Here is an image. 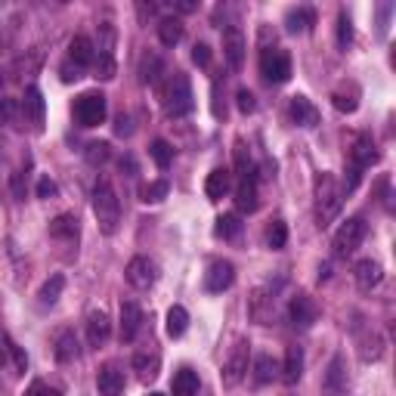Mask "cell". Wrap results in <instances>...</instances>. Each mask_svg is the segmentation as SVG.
Returning a JSON list of instances; mask_svg holds the SVG:
<instances>
[{"label":"cell","mask_w":396,"mask_h":396,"mask_svg":"<svg viewBox=\"0 0 396 396\" xmlns=\"http://www.w3.org/2000/svg\"><path fill=\"white\" fill-rule=\"evenodd\" d=\"M167 180H152V183H146L143 189H139V198L146 201V205H158V201H165L167 198Z\"/></svg>","instance_id":"8d00e7d4"},{"label":"cell","mask_w":396,"mask_h":396,"mask_svg":"<svg viewBox=\"0 0 396 396\" xmlns=\"http://www.w3.org/2000/svg\"><path fill=\"white\" fill-rule=\"evenodd\" d=\"M248 356H251V344L245 338H238L226 356V366H223V384L226 387H236L248 375Z\"/></svg>","instance_id":"8992f818"},{"label":"cell","mask_w":396,"mask_h":396,"mask_svg":"<svg viewBox=\"0 0 396 396\" xmlns=\"http://www.w3.org/2000/svg\"><path fill=\"white\" fill-rule=\"evenodd\" d=\"M260 72L267 81L273 84H285L291 77V56L285 50H279V46H273V50H263L260 56Z\"/></svg>","instance_id":"ba28073f"},{"label":"cell","mask_w":396,"mask_h":396,"mask_svg":"<svg viewBox=\"0 0 396 396\" xmlns=\"http://www.w3.org/2000/svg\"><path fill=\"white\" fill-rule=\"evenodd\" d=\"M167 335L170 338H183L186 335V328H189V313H186L183 307H170L167 309Z\"/></svg>","instance_id":"4dcf8cb0"},{"label":"cell","mask_w":396,"mask_h":396,"mask_svg":"<svg viewBox=\"0 0 396 396\" xmlns=\"http://www.w3.org/2000/svg\"><path fill=\"white\" fill-rule=\"evenodd\" d=\"M93 214L99 220V229L106 236H115L118 232V223H121V201H118V192L108 180H99L93 186Z\"/></svg>","instance_id":"6da1fadb"},{"label":"cell","mask_w":396,"mask_h":396,"mask_svg":"<svg viewBox=\"0 0 396 396\" xmlns=\"http://www.w3.org/2000/svg\"><path fill=\"white\" fill-rule=\"evenodd\" d=\"M313 196H316V220H319V226L325 229L340 214V205H344V192H340L335 174H319L316 177Z\"/></svg>","instance_id":"7a4b0ae2"},{"label":"cell","mask_w":396,"mask_h":396,"mask_svg":"<svg viewBox=\"0 0 396 396\" xmlns=\"http://www.w3.org/2000/svg\"><path fill=\"white\" fill-rule=\"evenodd\" d=\"M276 378V362L269 353H260L257 359H254V381L257 384H269Z\"/></svg>","instance_id":"836d02e7"},{"label":"cell","mask_w":396,"mask_h":396,"mask_svg":"<svg viewBox=\"0 0 396 396\" xmlns=\"http://www.w3.org/2000/svg\"><path fill=\"white\" fill-rule=\"evenodd\" d=\"M300 375H304V350H300L298 344L288 347L285 350V362H282V381L285 384H298L300 381Z\"/></svg>","instance_id":"d6986e66"},{"label":"cell","mask_w":396,"mask_h":396,"mask_svg":"<svg viewBox=\"0 0 396 396\" xmlns=\"http://www.w3.org/2000/svg\"><path fill=\"white\" fill-rule=\"evenodd\" d=\"M19 103L15 99H0V124H13L15 115H19Z\"/></svg>","instance_id":"ee69618b"},{"label":"cell","mask_w":396,"mask_h":396,"mask_svg":"<svg viewBox=\"0 0 396 396\" xmlns=\"http://www.w3.org/2000/svg\"><path fill=\"white\" fill-rule=\"evenodd\" d=\"M149 396H165V393H149Z\"/></svg>","instance_id":"9f6ffc18"},{"label":"cell","mask_w":396,"mask_h":396,"mask_svg":"<svg viewBox=\"0 0 396 396\" xmlns=\"http://www.w3.org/2000/svg\"><path fill=\"white\" fill-rule=\"evenodd\" d=\"M50 236L53 238H77V220L72 214H59L50 220Z\"/></svg>","instance_id":"f1b7e54d"},{"label":"cell","mask_w":396,"mask_h":396,"mask_svg":"<svg viewBox=\"0 0 396 396\" xmlns=\"http://www.w3.org/2000/svg\"><path fill=\"white\" fill-rule=\"evenodd\" d=\"M192 62L201 65V68L211 65V46H207V44H196V46H192Z\"/></svg>","instance_id":"bcb514c9"},{"label":"cell","mask_w":396,"mask_h":396,"mask_svg":"<svg viewBox=\"0 0 396 396\" xmlns=\"http://www.w3.org/2000/svg\"><path fill=\"white\" fill-rule=\"evenodd\" d=\"M62 288H65V279H62L59 273H53V276L41 285V294H37V298H41V304H56Z\"/></svg>","instance_id":"e575fe53"},{"label":"cell","mask_w":396,"mask_h":396,"mask_svg":"<svg viewBox=\"0 0 396 396\" xmlns=\"http://www.w3.org/2000/svg\"><path fill=\"white\" fill-rule=\"evenodd\" d=\"M143 328V309H139L134 300L121 304V340H134Z\"/></svg>","instance_id":"ac0fdd59"},{"label":"cell","mask_w":396,"mask_h":396,"mask_svg":"<svg viewBox=\"0 0 396 396\" xmlns=\"http://www.w3.org/2000/svg\"><path fill=\"white\" fill-rule=\"evenodd\" d=\"M77 338H75V331H59V338H56V359L59 362H72L77 359Z\"/></svg>","instance_id":"f546056e"},{"label":"cell","mask_w":396,"mask_h":396,"mask_svg":"<svg viewBox=\"0 0 396 396\" xmlns=\"http://www.w3.org/2000/svg\"><path fill=\"white\" fill-rule=\"evenodd\" d=\"M313 22H316L313 10H291L288 15H285V28H288L291 34H304V31H309Z\"/></svg>","instance_id":"1f68e13d"},{"label":"cell","mask_w":396,"mask_h":396,"mask_svg":"<svg viewBox=\"0 0 396 396\" xmlns=\"http://www.w3.org/2000/svg\"><path fill=\"white\" fill-rule=\"evenodd\" d=\"M236 170L242 174V180L254 177V167H251V155H248V146L242 139H236Z\"/></svg>","instance_id":"ab89813d"},{"label":"cell","mask_w":396,"mask_h":396,"mask_svg":"<svg viewBox=\"0 0 396 396\" xmlns=\"http://www.w3.org/2000/svg\"><path fill=\"white\" fill-rule=\"evenodd\" d=\"M257 205H260V198H257V180H254V177H248V180H242V183L236 186V207H238V211L254 214V211H257Z\"/></svg>","instance_id":"603a6c76"},{"label":"cell","mask_w":396,"mask_h":396,"mask_svg":"<svg viewBox=\"0 0 396 396\" xmlns=\"http://www.w3.org/2000/svg\"><path fill=\"white\" fill-rule=\"evenodd\" d=\"M232 282H236V267L229 260L211 263V269L205 273V288L211 294H223L226 288H232Z\"/></svg>","instance_id":"8fae6325"},{"label":"cell","mask_w":396,"mask_h":396,"mask_svg":"<svg viewBox=\"0 0 396 396\" xmlns=\"http://www.w3.org/2000/svg\"><path fill=\"white\" fill-rule=\"evenodd\" d=\"M108 158H112V149H108V143H90V146H87V161H90L93 167L106 165Z\"/></svg>","instance_id":"7bdbcfd3"},{"label":"cell","mask_w":396,"mask_h":396,"mask_svg":"<svg viewBox=\"0 0 396 396\" xmlns=\"http://www.w3.org/2000/svg\"><path fill=\"white\" fill-rule=\"evenodd\" d=\"M4 359H6V353H4V347H0V366H4Z\"/></svg>","instance_id":"11a10c76"},{"label":"cell","mask_w":396,"mask_h":396,"mask_svg":"<svg viewBox=\"0 0 396 396\" xmlns=\"http://www.w3.org/2000/svg\"><path fill=\"white\" fill-rule=\"evenodd\" d=\"M288 112H291V121L298 124V127H316V124H319V112H316V106L309 103L307 96H291Z\"/></svg>","instance_id":"9a60e30c"},{"label":"cell","mask_w":396,"mask_h":396,"mask_svg":"<svg viewBox=\"0 0 396 396\" xmlns=\"http://www.w3.org/2000/svg\"><path fill=\"white\" fill-rule=\"evenodd\" d=\"M6 350L13 353V359H15V369H19V371H25V369H28V356L22 353V347H15L10 338H6Z\"/></svg>","instance_id":"681fc988"},{"label":"cell","mask_w":396,"mask_h":396,"mask_svg":"<svg viewBox=\"0 0 396 396\" xmlns=\"http://www.w3.org/2000/svg\"><path fill=\"white\" fill-rule=\"evenodd\" d=\"M177 10H180V13H196L198 10V4H196V0H177Z\"/></svg>","instance_id":"db71d44e"},{"label":"cell","mask_w":396,"mask_h":396,"mask_svg":"<svg viewBox=\"0 0 396 396\" xmlns=\"http://www.w3.org/2000/svg\"><path fill=\"white\" fill-rule=\"evenodd\" d=\"M232 189V174L226 167H217L207 174V180H205V192H207V198L211 201H220L226 192Z\"/></svg>","instance_id":"44dd1931"},{"label":"cell","mask_w":396,"mask_h":396,"mask_svg":"<svg viewBox=\"0 0 396 396\" xmlns=\"http://www.w3.org/2000/svg\"><path fill=\"white\" fill-rule=\"evenodd\" d=\"M236 103H238V112H242V115H251L254 108H257V99H254L251 90H238L236 93Z\"/></svg>","instance_id":"f6af8a7d"},{"label":"cell","mask_w":396,"mask_h":396,"mask_svg":"<svg viewBox=\"0 0 396 396\" xmlns=\"http://www.w3.org/2000/svg\"><path fill=\"white\" fill-rule=\"evenodd\" d=\"M378 161V152H375V143L369 136H356L353 146H350V167L356 170H366Z\"/></svg>","instance_id":"4fadbf2b"},{"label":"cell","mask_w":396,"mask_h":396,"mask_svg":"<svg viewBox=\"0 0 396 396\" xmlns=\"http://www.w3.org/2000/svg\"><path fill=\"white\" fill-rule=\"evenodd\" d=\"M285 242H288V226H285L282 220H273L267 229V245L273 248V251H282Z\"/></svg>","instance_id":"74e56055"},{"label":"cell","mask_w":396,"mask_h":396,"mask_svg":"<svg viewBox=\"0 0 396 396\" xmlns=\"http://www.w3.org/2000/svg\"><path fill=\"white\" fill-rule=\"evenodd\" d=\"M322 396H350V375H347V359L335 356L322 375Z\"/></svg>","instance_id":"52a82bcc"},{"label":"cell","mask_w":396,"mask_h":396,"mask_svg":"<svg viewBox=\"0 0 396 396\" xmlns=\"http://www.w3.org/2000/svg\"><path fill=\"white\" fill-rule=\"evenodd\" d=\"M214 232H217L220 238H226V242L238 238V232H242V220H238V214H223L220 220H217Z\"/></svg>","instance_id":"d6a6232c"},{"label":"cell","mask_w":396,"mask_h":396,"mask_svg":"<svg viewBox=\"0 0 396 396\" xmlns=\"http://www.w3.org/2000/svg\"><path fill=\"white\" fill-rule=\"evenodd\" d=\"M93 72H96V77H103V81H112L115 72H118L115 56H103V53H99V56L93 59Z\"/></svg>","instance_id":"60d3db41"},{"label":"cell","mask_w":396,"mask_h":396,"mask_svg":"<svg viewBox=\"0 0 396 396\" xmlns=\"http://www.w3.org/2000/svg\"><path fill=\"white\" fill-rule=\"evenodd\" d=\"M22 112H25V118L34 124V127H41V124H44V96H41V90H37V87H28L25 90Z\"/></svg>","instance_id":"cb8c5ba5"},{"label":"cell","mask_w":396,"mask_h":396,"mask_svg":"<svg viewBox=\"0 0 396 396\" xmlns=\"http://www.w3.org/2000/svg\"><path fill=\"white\" fill-rule=\"evenodd\" d=\"M106 96L103 93H81L75 99V118L81 127H99L106 121Z\"/></svg>","instance_id":"277c9868"},{"label":"cell","mask_w":396,"mask_h":396,"mask_svg":"<svg viewBox=\"0 0 396 396\" xmlns=\"http://www.w3.org/2000/svg\"><path fill=\"white\" fill-rule=\"evenodd\" d=\"M362 238H366V220H359V217H353V220L340 223V229L335 232V257H350L356 248L362 245Z\"/></svg>","instance_id":"5b68a950"},{"label":"cell","mask_w":396,"mask_h":396,"mask_svg":"<svg viewBox=\"0 0 396 396\" xmlns=\"http://www.w3.org/2000/svg\"><path fill=\"white\" fill-rule=\"evenodd\" d=\"M174 396H196L198 393V375L192 369H180L174 375Z\"/></svg>","instance_id":"4316f807"},{"label":"cell","mask_w":396,"mask_h":396,"mask_svg":"<svg viewBox=\"0 0 396 396\" xmlns=\"http://www.w3.org/2000/svg\"><path fill=\"white\" fill-rule=\"evenodd\" d=\"M158 37L165 46H177L183 41V19H177V15H165V19L158 22Z\"/></svg>","instance_id":"d4e9b609"},{"label":"cell","mask_w":396,"mask_h":396,"mask_svg":"<svg viewBox=\"0 0 396 396\" xmlns=\"http://www.w3.org/2000/svg\"><path fill=\"white\" fill-rule=\"evenodd\" d=\"M96 387L103 396H118L124 390V371L118 366H103L96 378Z\"/></svg>","instance_id":"7402d4cb"},{"label":"cell","mask_w":396,"mask_h":396,"mask_svg":"<svg viewBox=\"0 0 396 396\" xmlns=\"http://www.w3.org/2000/svg\"><path fill=\"white\" fill-rule=\"evenodd\" d=\"M108 335H112V322H108V316L103 313V309H93V313L87 316V340L90 347H103Z\"/></svg>","instance_id":"2e32d148"},{"label":"cell","mask_w":396,"mask_h":396,"mask_svg":"<svg viewBox=\"0 0 396 396\" xmlns=\"http://www.w3.org/2000/svg\"><path fill=\"white\" fill-rule=\"evenodd\" d=\"M115 134H118V136H130V134H134L127 115H118V121H115Z\"/></svg>","instance_id":"816d5d0a"},{"label":"cell","mask_w":396,"mask_h":396,"mask_svg":"<svg viewBox=\"0 0 396 396\" xmlns=\"http://www.w3.org/2000/svg\"><path fill=\"white\" fill-rule=\"evenodd\" d=\"M165 108L170 118H186V115L196 108V96H192V84L183 72H174L167 77L165 87Z\"/></svg>","instance_id":"3957f363"},{"label":"cell","mask_w":396,"mask_h":396,"mask_svg":"<svg viewBox=\"0 0 396 396\" xmlns=\"http://www.w3.org/2000/svg\"><path fill=\"white\" fill-rule=\"evenodd\" d=\"M331 103H335L338 112L353 115L356 108H359V90H356V87L350 93H347V90H335V93H331Z\"/></svg>","instance_id":"d590c367"},{"label":"cell","mask_w":396,"mask_h":396,"mask_svg":"<svg viewBox=\"0 0 396 396\" xmlns=\"http://www.w3.org/2000/svg\"><path fill=\"white\" fill-rule=\"evenodd\" d=\"M10 189H13V196H15V198H25V180H22V174H13Z\"/></svg>","instance_id":"f5cc1de1"},{"label":"cell","mask_w":396,"mask_h":396,"mask_svg":"<svg viewBox=\"0 0 396 396\" xmlns=\"http://www.w3.org/2000/svg\"><path fill=\"white\" fill-rule=\"evenodd\" d=\"M59 75H62V81H65V84H72V81H77V77H81V75H84V68H81V65H75V62H72V59H68V62H65V65H62V68H59Z\"/></svg>","instance_id":"c3c4849f"},{"label":"cell","mask_w":396,"mask_h":396,"mask_svg":"<svg viewBox=\"0 0 396 396\" xmlns=\"http://www.w3.org/2000/svg\"><path fill=\"white\" fill-rule=\"evenodd\" d=\"M127 282L134 285L136 291H149L155 282H158V267H155V260L149 257H134L127 263Z\"/></svg>","instance_id":"9c48e42d"},{"label":"cell","mask_w":396,"mask_h":396,"mask_svg":"<svg viewBox=\"0 0 396 396\" xmlns=\"http://www.w3.org/2000/svg\"><path fill=\"white\" fill-rule=\"evenodd\" d=\"M245 50H248L245 34L236 25H229L226 31H223V56H226L232 72H238V68L245 65Z\"/></svg>","instance_id":"30bf717a"},{"label":"cell","mask_w":396,"mask_h":396,"mask_svg":"<svg viewBox=\"0 0 396 396\" xmlns=\"http://www.w3.org/2000/svg\"><path fill=\"white\" fill-rule=\"evenodd\" d=\"M158 366H161V359H158V353H136L134 356V369H136V375H139V381H155L158 378Z\"/></svg>","instance_id":"484cf974"},{"label":"cell","mask_w":396,"mask_h":396,"mask_svg":"<svg viewBox=\"0 0 396 396\" xmlns=\"http://www.w3.org/2000/svg\"><path fill=\"white\" fill-rule=\"evenodd\" d=\"M288 316H291V322L298 325V328H309V325L319 319V307L313 304L309 294H294L291 304H288Z\"/></svg>","instance_id":"7c38bea8"},{"label":"cell","mask_w":396,"mask_h":396,"mask_svg":"<svg viewBox=\"0 0 396 396\" xmlns=\"http://www.w3.org/2000/svg\"><path fill=\"white\" fill-rule=\"evenodd\" d=\"M25 396H59V393L53 390V387H46L44 381H34V384H31L28 390H25Z\"/></svg>","instance_id":"f907efd6"},{"label":"cell","mask_w":396,"mask_h":396,"mask_svg":"<svg viewBox=\"0 0 396 396\" xmlns=\"http://www.w3.org/2000/svg\"><path fill=\"white\" fill-rule=\"evenodd\" d=\"M359 356H362V362H378L384 356V338L378 331L366 335L359 340Z\"/></svg>","instance_id":"83f0119b"},{"label":"cell","mask_w":396,"mask_h":396,"mask_svg":"<svg viewBox=\"0 0 396 396\" xmlns=\"http://www.w3.org/2000/svg\"><path fill=\"white\" fill-rule=\"evenodd\" d=\"M149 152H152V161H155V165H158L161 170L170 167V161H174V149H170V143H165V139H155Z\"/></svg>","instance_id":"f35d334b"},{"label":"cell","mask_w":396,"mask_h":396,"mask_svg":"<svg viewBox=\"0 0 396 396\" xmlns=\"http://www.w3.org/2000/svg\"><path fill=\"white\" fill-rule=\"evenodd\" d=\"M338 44H340V50H347V46L353 44V22L347 13L338 15Z\"/></svg>","instance_id":"b9f144b4"},{"label":"cell","mask_w":396,"mask_h":396,"mask_svg":"<svg viewBox=\"0 0 396 396\" xmlns=\"http://www.w3.org/2000/svg\"><path fill=\"white\" fill-rule=\"evenodd\" d=\"M353 276H356V285H359L362 291H371L375 285H381L384 269H381V263L378 260H359L356 263V269H353Z\"/></svg>","instance_id":"e0dca14e"},{"label":"cell","mask_w":396,"mask_h":396,"mask_svg":"<svg viewBox=\"0 0 396 396\" xmlns=\"http://www.w3.org/2000/svg\"><path fill=\"white\" fill-rule=\"evenodd\" d=\"M248 316H251L254 322L267 325L269 316H273V298H269L267 288H254L251 298H248Z\"/></svg>","instance_id":"5bb4252c"},{"label":"cell","mask_w":396,"mask_h":396,"mask_svg":"<svg viewBox=\"0 0 396 396\" xmlns=\"http://www.w3.org/2000/svg\"><path fill=\"white\" fill-rule=\"evenodd\" d=\"M68 59L75 62V65L87 68L93 65V59H96V46H93V41L87 34H77L72 44H68Z\"/></svg>","instance_id":"ffe728a7"},{"label":"cell","mask_w":396,"mask_h":396,"mask_svg":"<svg viewBox=\"0 0 396 396\" xmlns=\"http://www.w3.org/2000/svg\"><path fill=\"white\" fill-rule=\"evenodd\" d=\"M56 196H59V186L50 177H41L37 180V198H56Z\"/></svg>","instance_id":"7dc6e473"}]
</instances>
